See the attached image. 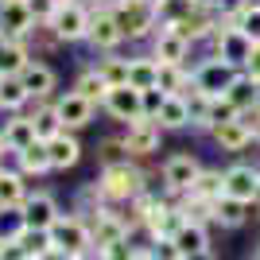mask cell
Returning a JSON list of instances; mask_svg holds the SVG:
<instances>
[{"instance_id": "cell-9", "label": "cell", "mask_w": 260, "mask_h": 260, "mask_svg": "<svg viewBox=\"0 0 260 260\" xmlns=\"http://www.w3.org/2000/svg\"><path fill=\"white\" fill-rule=\"evenodd\" d=\"M120 140L128 144V152H132V159H148V155H155L159 152V144H163V128L155 124V120H132L128 128H124V136Z\"/></svg>"}, {"instance_id": "cell-11", "label": "cell", "mask_w": 260, "mask_h": 260, "mask_svg": "<svg viewBox=\"0 0 260 260\" xmlns=\"http://www.w3.org/2000/svg\"><path fill=\"white\" fill-rule=\"evenodd\" d=\"M54 109H58V120H62V128H86L89 120H93V101L89 98H82L78 89H66L62 98H54Z\"/></svg>"}, {"instance_id": "cell-40", "label": "cell", "mask_w": 260, "mask_h": 260, "mask_svg": "<svg viewBox=\"0 0 260 260\" xmlns=\"http://www.w3.org/2000/svg\"><path fill=\"white\" fill-rule=\"evenodd\" d=\"M140 93H144V117H148V120H155V117H159V109H163V101H167V93H163L159 86L140 89Z\"/></svg>"}, {"instance_id": "cell-41", "label": "cell", "mask_w": 260, "mask_h": 260, "mask_svg": "<svg viewBox=\"0 0 260 260\" xmlns=\"http://www.w3.org/2000/svg\"><path fill=\"white\" fill-rule=\"evenodd\" d=\"M241 120H245V128L252 132V144H260V105L245 109V113H241Z\"/></svg>"}, {"instance_id": "cell-21", "label": "cell", "mask_w": 260, "mask_h": 260, "mask_svg": "<svg viewBox=\"0 0 260 260\" xmlns=\"http://www.w3.org/2000/svg\"><path fill=\"white\" fill-rule=\"evenodd\" d=\"M155 124H159L163 132L190 128V109H186V98H183V93H179V98H171V93H167V101H163L159 117H155Z\"/></svg>"}, {"instance_id": "cell-8", "label": "cell", "mask_w": 260, "mask_h": 260, "mask_svg": "<svg viewBox=\"0 0 260 260\" xmlns=\"http://www.w3.org/2000/svg\"><path fill=\"white\" fill-rule=\"evenodd\" d=\"M101 109H105L113 120H120V124L144 120V93L136 86H113L105 93V101H101Z\"/></svg>"}, {"instance_id": "cell-44", "label": "cell", "mask_w": 260, "mask_h": 260, "mask_svg": "<svg viewBox=\"0 0 260 260\" xmlns=\"http://www.w3.org/2000/svg\"><path fill=\"white\" fill-rule=\"evenodd\" d=\"M198 8H206V12H225V4L229 0H194Z\"/></svg>"}, {"instance_id": "cell-31", "label": "cell", "mask_w": 260, "mask_h": 260, "mask_svg": "<svg viewBox=\"0 0 260 260\" xmlns=\"http://www.w3.org/2000/svg\"><path fill=\"white\" fill-rule=\"evenodd\" d=\"M175 245H179V252H202V249H210V237H206V225H194V221H183V229L175 233Z\"/></svg>"}, {"instance_id": "cell-4", "label": "cell", "mask_w": 260, "mask_h": 260, "mask_svg": "<svg viewBox=\"0 0 260 260\" xmlns=\"http://www.w3.org/2000/svg\"><path fill=\"white\" fill-rule=\"evenodd\" d=\"M206 43H210V54H214V58H225V62H233L237 70H245V66H249L252 47H256L249 35L237 31L233 23H217V31L210 35Z\"/></svg>"}, {"instance_id": "cell-42", "label": "cell", "mask_w": 260, "mask_h": 260, "mask_svg": "<svg viewBox=\"0 0 260 260\" xmlns=\"http://www.w3.org/2000/svg\"><path fill=\"white\" fill-rule=\"evenodd\" d=\"M245 74H252L260 82V47H252V58H249V66H245Z\"/></svg>"}, {"instance_id": "cell-33", "label": "cell", "mask_w": 260, "mask_h": 260, "mask_svg": "<svg viewBox=\"0 0 260 260\" xmlns=\"http://www.w3.org/2000/svg\"><path fill=\"white\" fill-rule=\"evenodd\" d=\"M16 241H20V249L27 252V256H39V260H43L47 252H51V229H31V225H23L20 233H16Z\"/></svg>"}, {"instance_id": "cell-22", "label": "cell", "mask_w": 260, "mask_h": 260, "mask_svg": "<svg viewBox=\"0 0 260 260\" xmlns=\"http://www.w3.org/2000/svg\"><path fill=\"white\" fill-rule=\"evenodd\" d=\"M225 98L233 101V105H237L241 113H245V109L260 105V82H256L252 74H245V70H241V74L233 78V86L225 89Z\"/></svg>"}, {"instance_id": "cell-26", "label": "cell", "mask_w": 260, "mask_h": 260, "mask_svg": "<svg viewBox=\"0 0 260 260\" xmlns=\"http://www.w3.org/2000/svg\"><path fill=\"white\" fill-rule=\"evenodd\" d=\"M31 124H35V136H39V140H51V136H58V132H62V120H58L54 101H39V105H35Z\"/></svg>"}, {"instance_id": "cell-37", "label": "cell", "mask_w": 260, "mask_h": 260, "mask_svg": "<svg viewBox=\"0 0 260 260\" xmlns=\"http://www.w3.org/2000/svg\"><path fill=\"white\" fill-rule=\"evenodd\" d=\"M98 159H101V167H113V163H128L132 152H128V144H124V140H105L98 148Z\"/></svg>"}, {"instance_id": "cell-16", "label": "cell", "mask_w": 260, "mask_h": 260, "mask_svg": "<svg viewBox=\"0 0 260 260\" xmlns=\"http://www.w3.org/2000/svg\"><path fill=\"white\" fill-rule=\"evenodd\" d=\"M47 155H51V171H66V167H74L82 159V144L70 128H62L58 136L47 140Z\"/></svg>"}, {"instance_id": "cell-18", "label": "cell", "mask_w": 260, "mask_h": 260, "mask_svg": "<svg viewBox=\"0 0 260 260\" xmlns=\"http://www.w3.org/2000/svg\"><path fill=\"white\" fill-rule=\"evenodd\" d=\"M210 136H214V144L221 148V152H245L252 144V132L245 128V120H225V124H214L210 128Z\"/></svg>"}, {"instance_id": "cell-12", "label": "cell", "mask_w": 260, "mask_h": 260, "mask_svg": "<svg viewBox=\"0 0 260 260\" xmlns=\"http://www.w3.org/2000/svg\"><path fill=\"white\" fill-rule=\"evenodd\" d=\"M35 27V16L23 0H4L0 4V39H27Z\"/></svg>"}, {"instance_id": "cell-17", "label": "cell", "mask_w": 260, "mask_h": 260, "mask_svg": "<svg viewBox=\"0 0 260 260\" xmlns=\"http://www.w3.org/2000/svg\"><path fill=\"white\" fill-rule=\"evenodd\" d=\"M256 183H260V171H256V167H249V163H233V167H225V194L229 198L252 202Z\"/></svg>"}, {"instance_id": "cell-27", "label": "cell", "mask_w": 260, "mask_h": 260, "mask_svg": "<svg viewBox=\"0 0 260 260\" xmlns=\"http://www.w3.org/2000/svg\"><path fill=\"white\" fill-rule=\"evenodd\" d=\"M27 190H23L20 171H0V210H20Z\"/></svg>"}, {"instance_id": "cell-49", "label": "cell", "mask_w": 260, "mask_h": 260, "mask_svg": "<svg viewBox=\"0 0 260 260\" xmlns=\"http://www.w3.org/2000/svg\"><path fill=\"white\" fill-rule=\"evenodd\" d=\"M0 4H4V0H0Z\"/></svg>"}, {"instance_id": "cell-47", "label": "cell", "mask_w": 260, "mask_h": 260, "mask_svg": "<svg viewBox=\"0 0 260 260\" xmlns=\"http://www.w3.org/2000/svg\"><path fill=\"white\" fill-rule=\"evenodd\" d=\"M8 152V144H4V128H0V155Z\"/></svg>"}, {"instance_id": "cell-25", "label": "cell", "mask_w": 260, "mask_h": 260, "mask_svg": "<svg viewBox=\"0 0 260 260\" xmlns=\"http://www.w3.org/2000/svg\"><path fill=\"white\" fill-rule=\"evenodd\" d=\"M155 78H159V62H155L152 54H136V58H128V86L152 89Z\"/></svg>"}, {"instance_id": "cell-28", "label": "cell", "mask_w": 260, "mask_h": 260, "mask_svg": "<svg viewBox=\"0 0 260 260\" xmlns=\"http://www.w3.org/2000/svg\"><path fill=\"white\" fill-rule=\"evenodd\" d=\"M39 136H35V124L31 117H12L8 124H4V144H8L12 152H23L27 144H35Z\"/></svg>"}, {"instance_id": "cell-10", "label": "cell", "mask_w": 260, "mask_h": 260, "mask_svg": "<svg viewBox=\"0 0 260 260\" xmlns=\"http://www.w3.org/2000/svg\"><path fill=\"white\" fill-rule=\"evenodd\" d=\"M89 47L93 51H101V54H113L120 43H124V35H120V27H117V20H113V12L109 8H93V20H89Z\"/></svg>"}, {"instance_id": "cell-38", "label": "cell", "mask_w": 260, "mask_h": 260, "mask_svg": "<svg viewBox=\"0 0 260 260\" xmlns=\"http://www.w3.org/2000/svg\"><path fill=\"white\" fill-rule=\"evenodd\" d=\"M237 117H241V109L233 105L225 93L214 98V105H210V128H214V124H225V120H237Z\"/></svg>"}, {"instance_id": "cell-30", "label": "cell", "mask_w": 260, "mask_h": 260, "mask_svg": "<svg viewBox=\"0 0 260 260\" xmlns=\"http://www.w3.org/2000/svg\"><path fill=\"white\" fill-rule=\"evenodd\" d=\"M27 58L31 54L23 47V39H0V74H20Z\"/></svg>"}, {"instance_id": "cell-1", "label": "cell", "mask_w": 260, "mask_h": 260, "mask_svg": "<svg viewBox=\"0 0 260 260\" xmlns=\"http://www.w3.org/2000/svg\"><path fill=\"white\" fill-rule=\"evenodd\" d=\"M113 20H117L124 39H152L159 31V16H155V0H117L113 4Z\"/></svg>"}, {"instance_id": "cell-29", "label": "cell", "mask_w": 260, "mask_h": 260, "mask_svg": "<svg viewBox=\"0 0 260 260\" xmlns=\"http://www.w3.org/2000/svg\"><path fill=\"white\" fill-rule=\"evenodd\" d=\"M31 101V93H27V86L20 82V74H0V109H23Z\"/></svg>"}, {"instance_id": "cell-43", "label": "cell", "mask_w": 260, "mask_h": 260, "mask_svg": "<svg viewBox=\"0 0 260 260\" xmlns=\"http://www.w3.org/2000/svg\"><path fill=\"white\" fill-rule=\"evenodd\" d=\"M70 260H105V249H98V245H93V249L78 252V256H70Z\"/></svg>"}, {"instance_id": "cell-7", "label": "cell", "mask_w": 260, "mask_h": 260, "mask_svg": "<svg viewBox=\"0 0 260 260\" xmlns=\"http://www.w3.org/2000/svg\"><path fill=\"white\" fill-rule=\"evenodd\" d=\"M194 74V86L202 89V93H210V98H221L229 86H233V78L241 74L233 62H225V58H214V54H206L202 62L190 70Z\"/></svg>"}, {"instance_id": "cell-3", "label": "cell", "mask_w": 260, "mask_h": 260, "mask_svg": "<svg viewBox=\"0 0 260 260\" xmlns=\"http://www.w3.org/2000/svg\"><path fill=\"white\" fill-rule=\"evenodd\" d=\"M89 20H93V8L89 4H78V0H62L58 12L51 16V27L58 35V43H82L89 35Z\"/></svg>"}, {"instance_id": "cell-35", "label": "cell", "mask_w": 260, "mask_h": 260, "mask_svg": "<svg viewBox=\"0 0 260 260\" xmlns=\"http://www.w3.org/2000/svg\"><path fill=\"white\" fill-rule=\"evenodd\" d=\"M98 74L105 78V86H128V58H117V54H105L98 62Z\"/></svg>"}, {"instance_id": "cell-48", "label": "cell", "mask_w": 260, "mask_h": 260, "mask_svg": "<svg viewBox=\"0 0 260 260\" xmlns=\"http://www.w3.org/2000/svg\"><path fill=\"white\" fill-rule=\"evenodd\" d=\"M249 260H260V249H256V252H249Z\"/></svg>"}, {"instance_id": "cell-15", "label": "cell", "mask_w": 260, "mask_h": 260, "mask_svg": "<svg viewBox=\"0 0 260 260\" xmlns=\"http://www.w3.org/2000/svg\"><path fill=\"white\" fill-rule=\"evenodd\" d=\"M20 82L27 86V93H31L35 101H51V89H54V70L47 62H39V58H27V66L20 70Z\"/></svg>"}, {"instance_id": "cell-2", "label": "cell", "mask_w": 260, "mask_h": 260, "mask_svg": "<svg viewBox=\"0 0 260 260\" xmlns=\"http://www.w3.org/2000/svg\"><path fill=\"white\" fill-rule=\"evenodd\" d=\"M101 190H105L109 202H132L148 190V175L136 167V163H113V167H101Z\"/></svg>"}, {"instance_id": "cell-24", "label": "cell", "mask_w": 260, "mask_h": 260, "mask_svg": "<svg viewBox=\"0 0 260 260\" xmlns=\"http://www.w3.org/2000/svg\"><path fill=\"white\" fill-rule=\"evenodd\" d=\"M16 163H20V175H43V171H51L47 140H35V144H27L23 152H16Z\"/></svg>"}, {"instance_id": "cell-13", "label": "cell", "mask_w": 260, "mask_h": 260, "mask_svg": "<svg viewBox=\"0 0 260 260\" xmlns=\"http://www.w3.org/2000/svg\"><path fill=\"white\" fill-rule=\"evenodd\" d=\"M190 47H194V43H190V39H183L175 27H159V31L152 35V58H155V62H183V66H186Z\"/></svg>"}, {"instance_id": "cell-14", "label": "cell", "mask_w": 260, "mask_h": 260, "mask_svg": "<svg viewBox=\"0 0 260 260\" xmlns=\"http://www.w3.org/2000/svg\"><path fill=\"white\" fill-rule=\"evenodd\" d=\"M20 217H23V225H31V229H51L62 214H58V202L51 194H27L20 206Z\"/></svg>"}, {"instance_id": "cell-23", "label": "cell", "mask_w": 260, "mask_h": 260, "mask_svg": "<svg viewBox=\"0 0 260 260\" xmlns=\"http://www.w3.org/2000/svg\"><path fill=\"white\" fill-rule=\"evenodd\" d=\"M186 194L202 198V202H217V198L225 194V171H214V167H202L194 179V186L186 190Z\"/></svg>"}, {"instance_id": "cell-32", "label": "cell", "mask_w": 260, "mask_h": 260, "mask_svg": "<svg viewBox=\"0 0 260 260\" xmlns=\"http://www.w3.org/2000/svg\"><path fill=\"white\" fill-rule=\"evenodd\" d=\"M183 98H186V109H190V124L210 132V105H214V98H210V93H202L198 86H190Z\"/></svg>"}, {"instance_id": "cell-5", "label": "cell", "mask_w": 260, "mask_h": 260, "mask_svg": "<svg viewBox=\"0 0 260 260\" xmlns=\"http://www.w3.org/2000/svg\"><path fill=\"white\" fill-rule=\"evenodd\" d=\"M51 245H54V249H62L66 256H78V252L93 249L89 221H86V217H74V214H62V217L51 225Z\"/></svg>"}, {"instance_id": "cell-6", "label": "cell", "mask_w": 260, "mask_h": 260, "mask_svg": "<svg viewBox=\"0 0 260 260\" xmlns=\"http://www.w3.org/2000/svg\"><path fill=\"white\" fill-rule=\"evenodd\" d=\"M198 171H202V163H198L190 152H175V155H167V159H163V167H159L163 190H167V194H186V190L194 186Z\"/></svg>"}, {"instance_id": "cell-45", "label": "cell", "mask_w": 260, "mask_h": 260, "mask_svg": "<svg viewBox=\"0 0 260 260\" xmlns=\"http://www.w3.org/2000/svg\"><path fill=\"white\" fill-rule=\"evenodd\" d=\"M183 260H217V256H214V249H202V252H186Z\"/></svg>"}, {"instance_id": "cell-36", "label": "cell", "mask_w": 260, "mask_h": 260, "mask_svg": "<svg viewBox=\"0 0 260 260\" xmlns=\"http://www.w3.org/2000/svg\"><path fill=\"white\" fill-rule=\"evenodd\" d=\"M194 8V0H155V16H159V27H175L186 12Z\"/></svg>"}, {"instance_id": "cell-46", "label": "cell", "mask_w": 260, "mask_h": 260, "mask_svg": "<svg viewBox=\"0 0 260 260\" xmlns=\"http://www.w3.org/2000/svg\"><path fill=\"white\" fill-rule=\"evenodd\" d=\"M249 206H252V210L260 214V183H256V194H252V202H249Z\"/></svg>"}, {"instance_id": "cell-20", "label": "cell", "mask_w": 260, "mask_h": 260, "mask_svg": "<svg viewBox=\"0 0 260 260\" xmlns=\"http://www.w3.org/2000/svg\"><path fill=\"white\" fill-rule=\"evenodd\" d=\"M249 202H241V198H229V194H221L214 202V221L221 229H241L245 221H249Z\"/></svg>"}, {"instance_id": "cell-39", "label": "cell", "mask_w": 260, "mask_h": 260, "mask_svg": "<svg viewBox=\"0 0 260 260\" xmlns=\"http://www.w3.org/2000/svg\"><path fill=\"white\" fill-rule=\"evenodd\" d=\"M23 4H27V12L35 16V23H51V16L58 12L62 0H23Z\"/></svg>"}, {"instance_id": "cell-19", "label": "cell", "mask_w": 260, "mask_h": 260, "mask_svg": "<svg viewBox=\"0 0 260 260\" xmlns=\"http://www.w3.org/2000/svg\"><path fill=\"white\" fill-rule=\"evenodd\" d=\"M155 86H159L163 93L179 98V93H186V89L194 86V74H190L183 62H159V78H155Z\"/></svg>"}, {"instance_id": "cell-34", "label": "cell", "mask_w": 260, "mask_h": 260, "mask_svg": "<svg viewBox=\"0 0 260 260\" xmlns=\"http://www.w3.org/2000/svg\"><path fill=\"white\" fill-rule=\"evenodd\" d=\"M74 89L82 93V98H89L93 105H101V101H105V93H109L105 78L98 74V66H93V70H82V74H78V82H74Z\"/></svg>"}]
</instances>
